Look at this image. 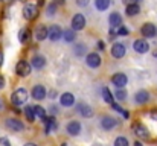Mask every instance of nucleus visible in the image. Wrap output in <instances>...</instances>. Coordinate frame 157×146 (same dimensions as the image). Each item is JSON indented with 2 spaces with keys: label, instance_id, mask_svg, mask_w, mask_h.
<instances>
[{
  "label": "nucleus",
  "instance_id": "20",
  "mask_svg": "<svg viewBox=\"0 0 157 146\" xmlns=\"http://www.w3.org/2000/svg\"><path fill=\"white\" fill-rule=\"evenodd\" d=\"M78 111H79L84 117H92V116H93V110H92V107L87 105V103H79V105H78Z\"/></svg>",
  "mask_w": 157,
  "mask_h": 146
},
{
  "label": "nucleus",
  "instance_id": "41",
  "mask_svg": "<svg viewBox=\"0 0 157 146\" xmlns=\"http://www.w3.org/2000/svg\"><path fill=\"white\" fill-rule=\"evenodd\" d=\"M2 64H3V53L0 52V66H2Z\"/></svg>",
  "mask_w": 157,
  "mask_h": 146
},
{
  "label": "nucleus",
  "instance_id": "19",
  "mask_svg": "<svg viewBox=\"0 0 157 146\" xmlns=\"http://www.w3.org/2000/svg\"><path fill=\"white\" fill-rule=\"evenodd\" d=\"M59 102L63 107H72L75 103V96L72 93H64L63 96L59 97Z\"/></svg>",
  "mask_w": 157,
  "mask_h": 146
},
{
  "label": "nucleus",
  "instance_id": "33",
  "mask_svg": "<svg viewBox=\"0 0 157 146\" xmlns=\"http://www.w3.org/2000/svg\"><path fill=\"white\" fill-rule=\"evenodd\" d=\"M84 52H86V46L84 44H76L75 46V53L76 55H82Z\"/></svg>",
  "mask_w": 157,
  "mask_h": 146
},
{
  "label": "nucleus",
  "instance_id": "9",
  "mask_svg": "<svg viewBox=\"0 0 157 146\" xmlns=\"http://www.w3.org/2000/svg\"><path fill=\"white\" fill-rule=\"evenodd\" d=\"M86 61H87V66L92 67V69H96V67L101 66V56L98 53H95V52L93 53H89L87 58H86Z\"/></svg>",
  "mask_w": 157,
  "mask_h": 146
},
{
  "label": "nucleus",
  "instance_id": "16",
  "mask_svg": "<svg viewBox=\"0 0 157 146\" xmlns=\"http://www.w3.org/2000/svg\"><path fill=\"white\" fill-rule=\"evenodd\" d=\"M111 55L114 58H122L125 55V46L121 44V43H114L113 47H111Z\"/></svg>",
  "mask_w": 157,
  "mask_h": 146
},
{
  "label": "nucleus",
  "instance_id": "46",
  "mask_svg": "<svg viewBox=\"0 0 157 146\" xmlns=\"http://www.w3.org/2000/svg\"><path fill=\"white\" fill-rule=\"evenodd\" d=\"M61 146H69V145H67V143H63V145H61Z\"/></svg>",
  "mask_w": 157,
  "mask_h": 146
},
{
  "label": "nucleus",
  "instance_id": "30",
  "mask_svg": "<svg viewBox=\"0 0 157 146\" xmlns=\"http://www.w3.org/2000/svg\"><path fill=\"white\" fill-rule=\"evenodd\" d=\"M111 108H113L114 111H117V113H121V114H122L124 117H128V116H130V114H128V113H127V111H125V110H124V108L121 107V105H117V103H114V102L111 103Z\"/></svg>",
  "mask_w": 157,
  "mask_h": 146
},
{
  "label": "nucleus",
  "instance_id": "18",
  "mask_svg": "<svg viewBox=\"0 0 157 146\" xmlns=\"http://www.w3.org/2000/svg\"><path fill=\"white\" fill-rule=\"evenodd\" d=\"M35 38L38 41H43L44 38H48V28L44 24H38L35 29Z\"/></svg>",
  "mask_w": 157,
  "mask_h": 146
},
{
  "label": "nucleus",
  "instance_id": "47",
  "mask_svg": "<svg viewBox=\"0 0 157 146\" xmlns=\"http://www.w3.org/2000/svg\"><path fill=\"white\" fill-rule=\"evenodd\" d=\"M3 2H11V0H3Z\"/></svg>",
  "mask_w": 157,
  "mask_h": 146
},
{
  "label": "nucleus",
  "instance_id": "37",
  "mask_svg": "<svg viewBox=\"0 0 157 146\" xmlns=\"http://www.w3.org/2000/svg\"><path fill=\"white\" fill-rule=\"evenodd\" d=\"M90 0H76V5L78 6H87Z\"/></svg>",
  "mask_w": 157,
  "mask_h": 146
},
{
  "label": "nucleus",
  "instance_id": "43",
  "mask_svg": "<svg viewBox=\"0 0 157 146\" xmlns=\"http://www.w3.org/2000/svg\"><path fill=\"white\" fill-rule=\"evenodd\" d=\"M2 110H3V102L0 100V111H2Z\"/></svg>",
  "mask_w": 157,
  "mask_h": 146
},
{
  "label": "nucleus",
  "instance_id": "25",
  "mask_svg": "<svg viewBox=\"0 0 157 146\" xmlns=\"http://www.w3.org/2000/svg\"><path fill=\"white\" fill-rule=\"evenodd\" d=\"M32 108H34L35 117L38 116L40 119H43V120H44V117H46V110H44L43 107H40V105H35V107H32Z\"/></svg>",
  "mask_w": 157,
  "mask_h": 146
},
{
  "label": "nucleus",
  "instance_id": "27",
  "mask_svg": "<svg viewBox=\"0 0 157 146\" xmlns=\"http://www.w3.org/2000/svg\"><path fill=\"white\" fill-rule=\"evenodd\" d=\"M63 37H64V40L67 41V43H72L73 40H75V31H72V29H67L64 34H63Z\"/></svg>",
  "mask_w": 157,
  "mask_h": 146
},
{
  "label": "nucleus",
  "instance_id": "38",
  "mask_svg": "<svg viewBox=\"0 0 157 146\" xmlns=\"http://www.w3.org/2000/svg\"><path fill=\"white\" fill-rule=\"evenodd\" d=\"M0 146H11V143H9L8 139H2L0 140Z\"/></svg>",
  "mask_w": 157,
  "mask_h": 146
},
{
  "label": "nucleus",
  "instance_id": "1",
  "mask_svg": "<svg viewBox=\"0 0 157 146\" xmlns=\"http://www.w3.org/2000/svg\"><path fill=\"white\" fill-rule=\"evenodd\" d=\"M26 100H28V92H26L25 88H17V90L11 95V102H12V105H15V107L23 105Z\"/></svg>",
  "mask_w": 157,
  "mask_h": 146
},
{
  "label": "nucleus",
  "instance_id": "49",
  "mask_svg": "<svg viewBox=\"0 0 157 146\" xmlns=\"http://www.w3.org/2000/svg\"><path fill=\"white\" fill-rule=\"evenodd\" d=\"M20 2H23V0H20Z\"/></svg>",
  "mask_w": 157,
  "mask_h": 146
},
{
  "label": "nucleus",
  "instance_id": "11",
  "mask_svg": "<svg viewBox=\"0 0 157 146\" xmlns=\"http://www.w3.org/2000/svg\"><path fill=\"white\" fill-rule=\"evenodd\" d=\"M133 47L134 50L137 52V53H147L148 50H150V44H148V41L147 40H136L134 41V44H133Z\"/></svg>",
  "mask_w": 157,
  "mask_h": 146
},
{
  "label": "nucleus",
  "instance_id": "15",
  "mask_svg": "<svg viewBox=\"0 0 157 146\" xmlns=\"http://www.w3.org/2000/svg\"><path fill=\"white\" fill-rule=\"evenodd\" d=\"M117 125V120L116 119H113V117H110V116H105L101 119V126L104 128V129H111V128H114Z\"/></svg>",
  "mask_w": 157,
  "mask_h": 146
},
{
  "label": "nucleus",
  "instance_id": "36",
  "mask_svg": "<svg viewBox=\"0 0 157 146\" xmlns=\"http://www.w3.org/2000/svg\"><path fill=\"white\" fill-rule=\"evenodd\" d=\"M122 2L128 6V5H139V2H140V0H122Z\"/></svg>",
  "mask_w": 157,
  "mask_h": 146
},
{
  "label": "nucleus",
  "instance_id": "39",
  "mask_svg": "<svg viewBox=\"0 0 157 146\" xmlns=\"http://www.w3.org/2000/svg\"><path fill=\"white\" fill-rule=\"evenodd\" d=\"M98 49H99V50H105L104 41H98Z\"/></svg>",
  "mask_w": 157,
  "mask_h": 146
},
{
  "label": "nucleus",
  "instance_id": "24",
  "mask_svg": "<svg viewBox=\"0 0 157 146\" xmlns=\"http://www.w3.org/2000/svg\"><path fill=\"white\" fill-rule=\"evenodd\" d=\"M140 12V8H139V5H128L127 6V15L130 17H133V15H137Z\"/></svg>",
  "mask_w": 157,
  "mask_h": 146
},
{
  "label": "nucleus",
  "instance_id": "40",
  "mask_svg": "<svg viewBox=\"0 0 157 146\" xmlns=\"http://www.w3.org/2000/svg\"><path fill=\"white\" fill-rule=\"evenodd\" d=\"M3 85H5V79H3V76L0 75V88H3Z\"/></svg>",
  "mask_w": 157,
  "mask_h": 146
},
{
  "label": "nucleus",
  "instance_id": "48",
  "mask_svg": "<svg viewBox=\"0 0 157 146\" xmlns=\"http://www.w3.org/2000/svg\"><path fill=\"white\" fill-rule=\"evenodd\" d=\"M154 56H157V52H156V53H154Z\"/></svg>",
  "mask_w": 157,
  "mask_h": 146
},
{
  "label": "nucleus",
  "instance_id": "14",
  "mask_svg": "<svg viewBox=\"0 0 157 146\" xmlns=\"http://www.w3.org/2000/svg\"><path fill=\"white\" fill-rule=\"evenodd\" d=\"M67 133H69L70 136H78V134L81 133V123L76 122V120L69 122V125H67Z\"/></svg>",
  "mask_w": 157,
  "mask_h": 146
},
{
  "label": "nucleus",
  "instance_id": "31",
  "mask_svg": "<svg viewBox=\"0 0 157 146\" xmlns=\"http://www.w3.org/2000/svg\"><path fill=\"white\" fill-rule=\"evenodd\" d=\"M114 97H116L117 100H124V99L127 97V92H125L124 88H116V93H114Z\"/></svg>",
  "mask_w": 157,
  "mask_h": 146
},
{
  "label": "nucleus",
  "instance_id": "13",
  "mask_svg": "<svg viewBox=\"0 0 157 146\" xmlns=\"http://www.w3.org/2000/svg\"><path fill=\"white\" fill-rule=\"evenodd\" d=\"M56 128H58V123L55 122V117H53V116L44 117V131H46V134H51Z\"/></svg>",
  "mask_w": 157,
  "mask_h": 146
},
{
  "label": "nucleus",
  "instance_id": "4",
  "mask_svg": "<svg viewBox=\"0 0 157 146\" xmlns=\"http://www.w3.org/2000/svg\"><path fill=\"white\" fill-rule=\"evenodd\" d=\"M86 28V17L82 14H76L72 18V31H81Z\"/></svg>",
  "mask_w": 157,
  "mask_h": 146
},
{
  "label": "nucleus",
  "instance_id": "44",
  "mask_svg": "<svg viewBox=\"0 0 157 146\" xmlns=\"http://www.w3.org/2000/svg\"><path fill=\"white\" fill-rule=\"evenodd\" d=\"M55 3H64V0H55Z\"/></svg>",
  "mask_w": 157,
  "mask_h": 146
},
{
  "label": "nucleus",
  "instance_id": "7",
  "mask_svg": "<svg viewBox=\"0 0 157 146\" xmlns=\"http://www.w3.org/2000/svg\"><path fill=\"white\" fill-rule=\"evenodd\" d=\"M127 81H128V78H127L124 73H116V75H113V78H111V82L116 85V88H124V87L127 85Z\"/></svg>",
  "mask_w": 157,
  "mask_h": 146
},
{
  "label": "nucleus",
  "instance_id": "6",
  "mask_svg": "<svg viewBox=\"0 0 157 146\" xmlns=\"http://www.w3.org/2000/svg\"><path fill=\"white\" fill-rule=\"evenodd\" d=\"M140 32H142V35L147 37V38H154L156 34H157V29H156V26H154L153 23H145V24L142 26Z\"/></svg>",
  "mask_w": 157,
  "mask_h": 146
},
{
  "label": "nucleus",
  "instance_id": "28",
  "mask_svg": "<svg viewBox=\"0 0 157 146\" xmlns=\"http://www.w3.org/2000/svg\"><path fill=\"white\" fill-rule=\"evenodd\" d=\"M25 114H26V119L29 122H34L35 120V113H34V108L32 107H26L25 108Z\"/></svg>",
  "mask_w": 157,
  "mask_h": 146
},
{
  "label": "nucleus",
  "instance_id": "22",
  "mask_svg": "<svg viewBox=\"0 0 157 146\" xmlns=\"http://www.w3.org/2000/svg\"><path fill=\"white\" fill-rule=\"evenodd\" d=\"M44 64H46L44 56H41V55H35V56L32 58V67H35V69H43Z\"/></svg>",
  "mask_w": 157,
  "mask_h": 146
},
{
  "label": "nucleus",
  "instance_id": "29",
  "mask_svg": "<svg viewBox=\"0 0 157 146\" xmlns=\"http://www.w3.org/2000/svg\"><path fill=\"white\" fill-rule=\"evenodd\" d=\"M102 97H104V100L107 103H113V95L110 93L108 88H104V90H102Z\"/></svg>",
  "mask_w": 157,
  "mask_h": 146
},
{
  "label": "nucleus",
  "instance_id": "32",
  "mask_svg": "<svg viewBox=\"0 0 157 146\" xmlns=\"http://www.w3.org/2000/svg\"><path fill=\"white\" fill-rule=\"evenodd\" d=\"M114 146H130V145H128V140L125 137H117L114 140Z\"/></svg>",
  "mask_w": 157,
  "mask_h": 146
},
{
  "label": "nucleus",
  "instance_id": "8",
  "mask_svg": "<svg viewBox=\"0 0 157 146\" xmlns=\"http://www.w3.org/2000/svg\"><path fill=\"white\" fill-rule=\"evenodd\" d=\"M5 125H6V128L8 129H11V131H23V123L18 120V119H6V122H5Z\"/></svg>",
  "mask_w": 157,
  "mask_h": 146
},
{
  "label": "nucleus",
  "instance_id": "21",
  "mask_svg": "<svg viewBox=\"0 0 157 146\" xmlns=\"http://www.w3.org/2000/svg\"><path fill=\"white\" fill-rule=\"evenodd\" d=\"M134 97H136V102L137 103H147L150 100V93L147 90H139Z\"/></svg>",
  "mask_w": 157,
  "mask_h": 146
},
{
  "label": "nucleus",
  "instance_id": "2",
  "mask_svg": "<svg viewBox=\"0 0 157 146\" xmlns=\"http://www.w3.org/2000/svg\"><path fill=\"white\" fill-rule=\"evenodd\" d=\"M133 133L142 140H150V131L142 122H134L133 123Z\"/></svg>",
  "mask_w": 157,
  "mask_h": 146
},
{
  "label": "nucleus",
  "instance_id": "26",
  "mask_svg": "<svg viewBox=\"0 0 157 146\" xmlns=\"http://www.w3.org/2000/svg\"><path fill=\"white\" fill-rule=\"evenodd\" d=\"M95 5L99 11H105L110 6V0H95Z\"/></svg>",
  "mask_w": 157,
  "mask_h": 146
},
{
  "label": "nucleus",
  "instance_id": "12",
  "mask_svg": "<svg viewBox=\"0 0 157 146\" xmlns=\"http://www.w3.org/2000/svg\"><path fill=\"white\" fill-rule=\"evenodd\" d=\"M108 23H110V26H111V31H116L117 28L122 26V17H121L117 12H113V14L110 15V18H108Z\"/></svg>",
  "mask_w": 157,
  "mask_h": 146
},
{
  "label": "nucleus",
  "instance_id": "34",
  "mask_svg": "<svg viewBox=\"0 0 157 146\" xmlns=\"http://www.w3.org/2000/svg\"><path fill=\"white\" fill-rule=\"evenodd\" d=\"M55 9H56V3L49 5V6H48V15H51V17H52L53 14H55Z\"/></svg>",
  "mask_w": 157,
  "mask_h": 146
},
{
  "label": "nucleus",
  "instance_id": "23",
  "mask_svg": "<svg viewBox=\"0 0 157 146\" xmlns=\"http://www.w3.org/2000/svg\"><path fill=\"white\" fill-rule=\"evenodd\" d=\"M29 37H31V31H29L28 28H25V29H21V31L18 32V40H20V43H26V41L29 40Z\"/></svg>",
  "mask_w": 157,
  "mask_h": 146
},
{
  "label": "nucleus",
  "instance_id": "10",
  "mask_svg": "<svg viewBox=\"0 0 157 146\" xmlns=\"http://www.w3.org/2000/svg\"><path fill=\"white\" fill-rule=\"evenodd\" d=\"M48 37H49L52 41L59 40V38L63 37V31H61V28H59L58 24H53V26H51V28L48 29Z\"/></svg>",
  "mask_w": 157,
  "mask_h": 146
},
{
  "label": "nucleus",
  "instance_id": "5",
  "mask_svg": "<svg viewBox=\"0 0 157 146\" xmlns=\"http://www.w3.org/2000/svg\"><path fill=\"white\" fill-rule=\"evenodd\" d=\"M15 73L18 76H28L31 73V64L28 61H18L15 66Z\"/></svg>",
  "mask_w": 157,
  "mask_h": 146
},
{
  "label": "nucleus",
  "instance_id": "42",
  "mask_svg": "<svg viewBox=\"0 0 157 146\" xmlns=\"http://www.w3.org/2000/svg\"><path fill=\"white\" fill-rule=\"evenodd\" d=\"M25 146H37V145H35V143H26Z\"/></svg>",
  "mask_w": 157,
  "mask_h": 146
},
{
  "label": "nucleus",
  "instance_id": "45",
  "mask_svg": "<svg viewBox=\"0 0 157 146\" xmlns=\"http://www.w3.org/2000/svg\"><path fill=\"white\" fill-rule=\"evenodd\" d=\"M134 146H142V145H140L139 142H136V143H134Z\"/></svg>",
  "mask_w": 157,
  "mask_h": 146
},
{
  "label": "nucleus",
  "instance_id": "3",
  "mask_svg": "<svg viewBox=\"0 0 157 146\" xmlns=\"http://www.w3.org/2000/svg\"><path fill=\"white\" fill-rule=\"evenodd\" d=\"M37 15H38V6H37V5L28 3V5L23 8V17H25L26 20H34V18H37Z\"/></svg>",
  "mask_w": 157,
  "mask_h": 146
},
{
  "label": "nucleus",
  "instance_id": "35",
  "mask_svg": "<svg viewBox=\"0 0 157 146\" xmlns=\"http://www.w3.org/2000/svg\"><path fill=\"white\" fill-rule=\"evenodd\" d=\"M148 116H150L151 119H154V120H157V108H154V110H151V111L148 113Z\"/></svg>",
  "mask_w": 157,
  "mask_h": 146
},
{
  "label": "nucleus",
  "instance_id": "17",
  "mask_svg": "<svg viewBox=\"0 0 157 146\" xmlns=\"http://www.w3.org/2000/svg\"><path fill=\"white\" fill-rule=\"evenodd\" d=\"M32 97L37 99V100L44 99V97H46V88H44L43 85H35V87L32 88Z\"/></svg>",
  "mask_w": 157,
  "mask_h": 146
}]
</instances>
